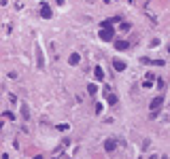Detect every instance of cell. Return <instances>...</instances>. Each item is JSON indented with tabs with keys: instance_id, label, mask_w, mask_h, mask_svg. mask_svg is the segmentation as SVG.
<instances>
[{
	"instance_id": "16",
	"label": "cell",
	"mask_w": 170,
	"mask_h": 159,
	"mask_svg": "<svg viewBox=\"0 0 170 159\" xmlns=\"http://www.w3.org/2000/svg\"><path fill=\"white\" fill-rule=\"evenodd\" d=\"M168 53H170V45H168Z\"/></svg>"
},
{
	"instance_id": "9",
	"label": "cell",
	"mask_w": 170,
	"mask_h": 159,
	"mask_svg": "<svg viewBox=\"0 0 170 159\" xmlns=\"http://www.w3.org/2000/svg\"><path fill=\"white\" fill-rule=\"evenodd\" d=\"M87 93H89V96H96V93H98V87H96L94 83H89V85H87Z\"/></svg>"
},
{
	"instance_id": "15",
	"label": "cell",
	"mask_w": 170,
	"mask_h": 159,
	"mask_svg": "<svg viewBox=\"0 0 170 159\" xmlns=\"http://www.w3.org/2000/svg\"><path fill=\"white\" fill-rule=\"evenodd\" d=\"M149 159H157V157H149Z\"/></svg>"
},
{
	"instance_id": "10",
	"label": "cell",
	"mask_w": 170,
	"mask_h": 159,
	"mask_svg": "<svg viewBox=\"0 0 170 159\" xmlns=\"http://www.w3.org/2000/svg\"><path fill=\"white\" fill-rule=\"evenodd\" d=\"M106 102L109 104H117V96L115 93H106Z\"/></svg>"
},
{
	"instance_id": "3",
	"label": "cell",
	"mask_w": 170,
	"mask_h": 159,
	"mask_svg": "<svg viewBox=\"0 0 170 159\" xmlns=\"http://www.w3.org/2000/svg\"><path fill=\"white\" fill-rule=\"evenodd\" d=\"M115 149H117V140H115V138L104 140V151H106V153H113Z\"/></svg>"
},
{
	"instance_id": "5",
	"label": "cell",
	"mask_w": 170,
	"mask_h": 159,
	"mask_svg": "<svg viewBox=\"0 0 170 159\" xmlns=\"http://www.w3.org/2000/svg\"><path fill=\"white\" fill-rule=\"evenodd\" d=\"M113 68H115L117 72H124V70L128 68V64L124 62V60H113Z\"/></svg>"
},
{
	"instance_id": "17",
	"label": "cell",
	"mask_w": 170,
	"mask_h": 159,
	"mask_svg": "<svg viewBox=\"0 0 170 159\" xmlns=\"http://www.w3.org/2000/svg\"><path fill=\"white\" fill-rule=\"evenodd\" d=\"M64 159H70V157H64Z\"/></svg>"
},
{
	"instance_id": "13",
	"label": "cell",
	"mask_w": 170,
	"mask_h": 159,
	"mask_svg": "<svg viewBox=\"0 0 170 159\" xmlns=\"http://www.w3.org/2000/svg\"><path fill=\"white\" fill-rule=\"evenodd\" d=\"M55 2H57V4H64V0H55Z\"/></svg>"
},
{
	"instance_id": "11",
	"label": "cell",
	"mask_w": 170,
	"mask_h": 159,
	"mask_svg": "<svg viewBox=\"0 0 170 159\" xmlns=\"http://www.w3.org/2000/svg\"><path fill=\"white\" fill-rule=\"evenodd\" d=\"M21 117H24V119H30V110H28L26 104H21Z\"/></svg>"
},
{
	"instance_id": "2",
	"label": "cell",
	"mask_w": 170,
	"mask_h": 159,
	"mask_svg": "<svg viewBox=\"0 0 170 159\" xmlns=\"http://www.w3.org/2000/svg\"><path fill=\"white\" fill-rule=\"evenodd\" d=\"M164 100H166V98H164V93L155 96V98L151 100V104H149V108H151V119L160 115V110H162V106H164Z\"/></svg>"
},
{
	"instance_id": "8",
	"label": "cell",
	"mask_w": 170,
	"mask_h": 159,
	"mask_svg": "<svg viewBox=\"0 0 170 159\" xmlns=\"http://www.w3.org/2000/svg\"><path fill=\"white\" fill-rule=\"evenodd\" d=\"M79 62H81V55H79V53H72V55L68 57V64H72V66H77Z\"/></svg>"
},
{
	"instance_id": "1",
	"label": "cell",
	"mask_w": 170,
	"mask_h": 159,
	"mask_svg": "<svg viewBox=\"0 0 170 159\" xmlns=\"http://www.w3.org/2000/svg\"><path fill=\"white\" fill-rule=\"evenodd\" d=\"M100 38H102V40H113V38H115L113 19H104V21H102V28H100Z\"/></svg>"
},
{
	"instance_id": "14",
	"label": "cell",
	"mask_w": 170,
	"mask_h": 159,
	"mask_svg": "<svg viewBox=\"0 0 170 159\" xmlns=\"http://www.w3.org/2000/svg\"><path fill=\"white\" fill-rule=\"evenodd\" d=\"M34 159H45V157H41V155H36V157H34Z\"/></svg>"
},
{
	"instance_id": "7",
	"label": "cell",
	"mask_w": 170,
	"mask_h": 159,
	"mask_svg": "<svg viewBox=\"0 0 170 159\" xmlns=\"http://www.w3.org/2000/svg\"><path fill=\"white\" fill-rule=\"evenodd\" d=\"M94 77H96V81H104V70L100 66H96L94 68Z\"/></svg>"
},
{
	"instance_id": "6",
	"label": "cell",
	"mask_w": 170,
	"mask_h": 159,
	"mask_svg": "<svg viewBox=\"0 0 170 159\" xmlns=\"http://www.w3.org/2000/svg\"><path fill=\"white\" fill-rule=\"evenodd\" d=\"M128 47H130L128 40H115V49H117V51H126Z\"/></svg>"
},
{
	"instance_id": "4",
	"label": "cell",
	"mask_w": 170,
	"mask_h": 159,
	"mask_svg": "<svg viewBox=\"0 0 170 159\" xmlns=\"http://www.w3.org/2000/svg\"><path fill=\"white\" fill-rule=\"evenodd\" d=\"M41 17L42 19H51V6L47 2H41Z\"/></svg>"
},
{
	"instance_id": "12",
	"label": "cell",
	"mask_w": 170,
	"mask_h": 159,
	"mask_svg": "<svg viewBox=\"0 0 170 159\" xmlns=\"http://www.w3.org/2000/svg\"><path fill=\"white\" fill-rule=\"evenodd\" d=\"M2 117H4V119H15V115H13V113H11V110H4V115H2Z\"/></svg>"
}]
</instances>
